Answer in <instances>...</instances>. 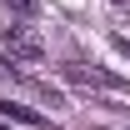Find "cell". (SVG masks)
<instances>
[{
  "label": "cell",
  "mask_w": 130,
  "mask_h": 130,
  "mask_svg": "<svg viewBox=\"0 0 130 130\" xmlns=\"http://www.w3.org/2000/svg\"><path fill=\"white\" fill-rule=\"evenodd\" d=\"M5 75H10V60H0V80H5Z\"/></svg>",
  "instance_id": "4"
},
{
  "label": "cell",
  "mask_w": 130,
  "mask_h": 130,
  "mask_svg": "<svg viewBox=\"0 0 130 130\" xmlns=\"http://www.w3.org/2000/svg\"><path fill=\"white\" fill-rule=\"evenodd\" d=\"M5 5H10V10H35L40 0H5Z\"/></svg>",
  "instance_id": "3"
},
{
  "label": "cell",
  "mask_w": 130,
  "mask_h": 130,
  "mask_svg": "<svg viewBox=\"0 0 130 130\" xmlns=\"http://www.w3.org/2000/svg\"><path fill=\"white\" fill-rule=\"evenodd\" d=\"M0 115H10V120H25V125H40V115L25 110V105H0Z\"/></svg>",
  "instance_id": "2"
},
{
  "label": "cell",
  "mask_w": 130,
  "mask_h": 130,
  "mask_svg": "<svg viewBox=\"0 0 130 130\" xmlns=\"http://www.w3.org/2000/svg\"><path fill=\"white\" fill-rule=\"evenodd\" d=\"M5 50H10V60H40L45 40L35 25H5Z\"/></svg>",
  "instance_id": "1"
}]
</instances>
